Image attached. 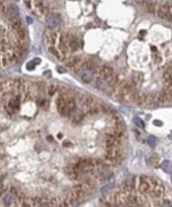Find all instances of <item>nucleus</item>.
Segmentation results:
<instances>
[{
  "mask_svg": "<svg viewBox=\"0 0 172 207\" xmlns=\"http://www.w3.org/2000/svg\"><path fill=\"white\" fill-rule=\"evenodd\" d=\"M97 85H98V88H101V89H105L108 87V80H104V79H98L97 80Z\"/></svg>",
  "mask_w": 172,
  "mask_h": 207,
  "instance_id": "dca6fc26",
  "label": "nucleus"
},
{
  "mask_svg": "<svg viewBox=\"0 0 172 207\" xmlns=\"http://www.w3.org/2000/svg\"><path fill=\"white\" fill-rule=\"evenodd\" d=\"M15 33H16V34H17V36H18L19 39L23 40V39L26 38V31H25L24 27H22V28H20L19 30H17Z\"/></svg>",
  "mask_w": 172,
  "mask_h": 207,
  "instance_id": "a211bd4d",
  "label": "nucleus"
},
{
  "mask_svg": "<svg viewBox=\"0 0 172 207\" xmlns=\"http://www.w3.org/2000/svg\"><path fill=\"white\" fill-rule=\"evenodd\" d=\"M80 61H81V59L80 57L78 56H73V57H70L67 61H66V65L70 68H74L76 67L77 65H79L80 64Z\"/></svg>",
  "mask_w": 172,
  "mask_h": 207,
  "instance_id": "1a4fd4ad",
  "label": "nucleus"
},
{
  "mask_svg": "<svg viewBox=\"0 0 172 207\" xmlns=\"http://www.w3.org/2000/svg\"><path fill=\"white\" fill-rule=\"evenodd\" d=\"M56 106H57V110H58V112H59L62 116H64V117L69 116L70 110H69V109L67 108L66 103H65V101L64 100V99H63L62 97H59L58 99H57Z\"/></svg>",
  "mask_w": 172,
  "mask_h": 207,
  "instance_id": "7ed1b4c3",
  "label": "nucleus"
},
{
  "mask_svg": "<svg viewBox=\"0 0 172 207\" xmlns=\"http://www.w3.org/2000/svg\"><path fill=\"white\" fill-rule=\"evenodd\" d=\"M55 91H56V86L52 85L51 87H49V93H50L51 95H53V94L55 92Z\"/></svg>",
  "mask_w": 172,
  "mask_h": 207,
  "instance_id": "4be33fe9",
  "label": "nucleus"
},
{
  "mask_svg": "<svg viewBox=\"0 0 172 207\" xmlns=\"http://www.w3.org/2000/svg\"><path fill=\"white\" fill-rule=\"evenodd\" d=\"M100 73H101V76H102V79H104V80H106L109 81L110 79H111L112 76H113V70L111 67H109V66H103L102 68Z\"/></svg>",
  "mask_w": 172,
  "mask_h": 207,
  "instance_id": "0eeeda50",
  "label": "nucleus"
},
{
  "mask_svg": "<svg viewBox=\"0 0 172 207\" xmlns=\"http://www.w3.org/2000/svg\"><path fill=\"white\" fill-rule=\"evenodd\" d=\"M84 112L78 108H74L73 110H71V112L69 113V118H71V120L74 123H79L81 122L83 118H84Z\"/></svg>",
  "mask_w": 172,
  "mask_h": 207,
  "instance_id": "f257e3e1",
  "label": "nucleus"
},
{
  "mask_svg": "<svg viewBox=\"0 0 172 207\" xmlns=\"http://www.w3.org/2000/svg\"><path fill=\"white\" fill-rule=\"evenodd\" d=\"M158 15L165 20H168V21H172V14L170 11V8L167 5H163L159 7L158 9Z\"/></svg>",
  "mask_w": 172,
  "mask_h": 207,
  "instance_id": "20e7f679",
  "label": "nucleus"
},
{
  "mask_svg": "<svg viewBox=\"0 0 172 207\" xmlns=\"http://www.w3.org/2000/svg\"><path fill=\"white\" fill-rule=\"evenodd\" d=\"M148 142H149V145L150 147H154L155 145L157 144V138L154 136H149V139H148Z\"/></svg>",
  "mask_w": 172,
  "mask_h": 207,
  "instance_id": "6ab92c4d",
  "label": "nucleus"
},
{
  "mask_svg": "<svg viewBox=\"0 0 172 207\" xmlns=\"http://www.w3.org/2000/svg\"><path fill=\"white\" fill-rule=\"evenodd\" d=\"M19 107H20V101H19V97L17 96L8 101L7 106V110L10 114H13L19 109Z\"/></svg>",
  "mask_w": 172,
  "mask_h": 207,
  "instance_id": "39448f33",
  "label": "nucleus"
},
{
  "mask_svg": "<svg viewBox=\"0 0 172 207\" xmlns=\"http://www.w3.org/2000/svg\"><path fill=\"white\" fill-rule=\"evenodd\" d=\"M154 123H155V125L161 126V122H160V121H159V120H155V121H154Z\"/></svg>",
  "mask_w": 172,
  "mask_h": 207,
  "instance_id": "b1692460",
  "label": "nucleus"
},
{
  "mask_svg": "<svg viewBox=\"0 0 172 207\" xmlns=\"http://www.w3.org/2000/svg\"><path fill=\"white\" fill-rule=\"evenodd\" d=\"M79 75H80V78L83 80V81L85 82V83H89V82H91L93 79V73L91 71H89V70H82L79 72Z\"/></svg>",
  "mask_w": 172,
  "mask_h": 207,
  "instance_id": "423d86ee",
  "label": "nucleus"
},
{
  "mask_svg": "<svg viewBox=\"0 0 172 207\" xmlns=\"http://www.w3.org/2000/svg\"><path fill=\"white\" fill-rule=\"evenodd\" d=\"M146 34V32H145V31H143V32H142V31H141V34Z\"/></svg>",
  "mask_w": 172,
  "mask_h": 207,
  "instance_id": "bb28decb",
  "label": "nucleus"
},
{
  "mask_svg": "<svg viewBox=\"0 0 172 207\" xmlns=\"http://www.w3.org/2000/svg\"><path fill=\"white\" fill-rule=\"evenodd\" d=\"M170 138L172 139V132H171V134H170Z\"/></svg>",
  "mask_w": 172,
  "mask_h": 207,
  "instance_id": "cd10ccee",
  "label": "nucleus"
},
{
  "mask_svg": "<svg viewBox=\"0 0 172 207\" xmlns=\"http://www.w3.org/2000/svg\"><path fill=\"white\" fill-rule=\"evenodd\" d=\"M151 49L153 50V52H156V51H157V48H156V47H154V46H152V47H151Z\"/></svg>",
  "mask_w": 172,
  "mask_h": 207,
  "instance_id": "393cba45",
  "label": "nucleus"
},
{
  "mask_svg": "<svg viewBox=\"0 0 172 207\" xmlns=\"http://www.w3.org/2000/svg\"><path fill=\"white\" fill-rule=\"evenodd\" d=\"M57 70H58V72H60V73H64V72H65L66 71H65V69L64 68H63V67H58L57 68Z\"/></svg>",
  "mask_w": 172,
  "mask_h": 207,
  "instance_id": "5701e85b",
  "label": "nucleus"
},
{
  "mask_svg": "<svg viewBox=\"0 0 172 207\" xmlns=\"http://www.w3.org/2000/svg\"><path fill=\"white\" fill-rule=\"evenodd\" d=\"M40 63H41V61H40V59H39V58H34V60L30 61L29 63L27 64L26 68H27V70L32 71V70H34V66H35V65L39 64Z\"/></svg>",
  "mask_w": 172,
  "mask_h": 207,
  "instance_id": "4468645a",
  "label": "nucleus"
},
{
  "mask_svg": "<svg viewBox=\"0 0 172 207\" xmlns=\"http://www.w3.org/2000/svg\"><path fill=\"white\" fill-rule=\"evenodd\" d=\"M68 48L72 51V52H75L77 51L79 48V43L78 41L75 38H71L69 40V44H68Z\"/></svg>",
  "mask_w": 172,
  "mask_h": 207,
  "instance_id": "ddd939ff",
  "label": "nucleus"
},
{
  "mask_svg": "<svg viewBox=\"0 0 172 207\" xmlns=\"http://www.w3.org/2000/svg\"><path fill=\"white\" fill-rule=\"evenodd\" d=\"M161 207H171L170 205H168V204H164L163 206H161Z\"/></svg>",
  "mask_w": 172,
  "mask_h": 207,
  "instance_id": "a878e982",
  "label": "nucleus"
},
{
  "mask_svg": "<svg viewBox=\"0 0 172 207\" xmlns=\"http://www.w3.org/2000/svg\"><path fill=\"white\" fill-rule=\"evenodd\" d=\"M111 207H115V206H111Z\"/></svg>",
  "mask_w": 172,
  "mask_h": 207,
  "instance_id": "c85d7f7f",
  "label": "nucleus"
},
{
  "mask_svg": "<svg viewBox=\"0 0 172 207\" xmlns=\"http://www.w3.org/2000/svg\"><path fill=\"white\" fill-rule=\"evenodd\" d=\"M49 51H50V53H53L56 58H58L59 60H62L61 58H62V55H61V53H60V52L57 50V49H55V47H50L49 48Z\"/></svg>",
  "mask_w": 172,
  "mask_h": 207,
  "instance_id": "f3484780",
  "label": "nucleus"
},
{
  "mask_svg": "<svg viewBox=\"0 0 172 207\" xmlns=\"http://www.w3.org/2000/svg\"><path fill=\"white\" fill-rule=\"evenodd\" d=\"M169 162L168 161H165V162H163V164H162V165H161V168H162V169L165 171V172H167V173H168L169 172Z\"/></svg>",
  "mask_w": 172,
  "mask_h": 207,
  "instance_id": "412c9836",
  "label": "nucleus"
},
{
  "mask_svg": "<svg viewBox=\"0 0 172 207\" xmlns=\"http://www.w3.org/2000/svg\"><path fill=\"white\" fill-rule=\"evenodd\" d=\"M134 122H135V124L136 125L138 126V127H140V128H144V122H143V120L142 119H141L140 118H138V117H136V118H134Z\"/></svg>",
  "mask_w": 172,
  "mask_h": 207,
  "instance_id": "aec40b11",
  "label": "nucleus"
},
{
  "mask_svg": "<svg viewBox=\"0 0 172 207\" xmlns=\"http://www.w3.org/2000/svg\"><path fill=\"white\" fill-rule=\"evenodd\" d=\"M45 37L46 42L51 45H53L56 42V39H57L56 34L54 32H46Z\"/></svg>",
  "mask_w": 172,
  "mask_h": 207,
  "instance_id": "9b49d317",
  "label": "nucleus"
},
{
  "mask_svg": "<svg viewBox=\"0 0 172 207\" xmlns=\"http://www.w3.org/2000/svg\"><path fill=\"white\" fill-rule=\"evenodd\" d=\"M102 109H100L99 106H91L87 110V115L89 116H94V115H97Z\"/></svg>",
  "mask_w": 172,
  "mask_h": 207,
  "instance_id": "2eb2a0df",
  "label": "nucleus"
},
{
  "mask_svg": "<svg viewBox=\"0 0 172 207\" xmlns=\"http://www.w3.org/2000/svg\"><path fill=\"white\" fill-rule=\"evenodd\" d=\"M10 26H11V28L14 30V31H17V30H19L20 28H22L23 27V26H22V21H21V19L20 18H17V19H15V20H13V21H11L10 22Z\"/></svg>",
  "mask_w": 172,
  "mask_h": 207,
  "instance_id": "f8f14e48",
  "label": "nucleus"
},
{
  "mask_svg": "<svg viewBox=\"0 0 172 207\" xmlns=\"http://www.w3.org/2000/svg\"><path fill=\"white\" fill-rule=\"evenodd\" d=\"M15 200V195L14 193H7L3 195V201L7 205L12 204Z\"/></svg>",
  "mask_w": 172,
  "mask_h": 207,
  "instance_id": "9d476101",
  "label": "nucleus"
},
{
  "mask_svg": "<svg viewBox=\"0 0 172 207\" xmlns=\"http://www.w3.org/2000/svg\"><path fill=\"white\" fill-rule=\"evenodd\" d=\"M7 15L8 17V20L11 22V21H13V20H15V19L19 18V11L16 8V7H10L7 10Z\"/></svg>",
  "mask_w": 172,
  "mask_h": 207,
  "instance_id": "6e6552de",
  "label": "nucleus"
},
{
  "mask_svg": "<svg viewBox=\"0 0 172 207\" xmlns=\"http://www.w3.org/2000/svg\"><path fill=\"white\" fill-rule=\"evenodd\" d=\"M61 23V16L59 14H53L51 15L47 20H46V25L50 29H54L59 26Z\"/></svg>",
  "mask_w": 172,
  "mask_h": 207,
  "instance_id": "f03ea898",
  "label": "nucleus"
}]
</instances>
